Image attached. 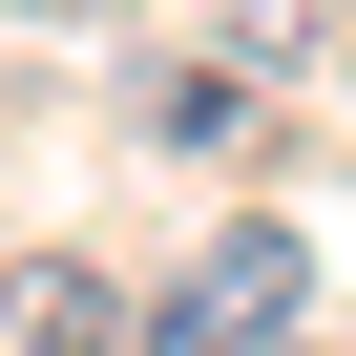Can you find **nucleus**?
Instances as JSON below:
<instances>
[{
	"mask_svg": "<svg viewBox=\"0 0 356 356\" xmlns=\"http://www.w3.org/2000/svg\"><path fill=\"white\" fill-rule=\"evenodd\" d=\"M22 22H105V0H22Z\"/></svg>",
	"mask_w": 356,
	"mask_h": 356,
	"instance_id": "nucleus-5",
	"label": "nucleus"
},
{
	"mask_svg": "<svg viewBox=\"0 0 356 356\" xmlns=\"http://www.w3.org/2000/svg\"><path fill=\"white\" fill-rule=\"evenodd\" d=\"M147 126H168V147H231V126H252V63H189V84H147Z\"/></svg>",
	"mask_w": 356,
	"mask_h": 356,
	"instance_id": "nucleus-3",
	"label": "nucleus"
},
{
	"mask_svg": "<svg viewBox=\"0 0 356 356\" xmlns=\"http://www.w3.org/2000/svg\"><path fill=\"white\" fill-rule=\"evenodd\" d=\"M210 42H231V63L273 84V63H314V0H210Z\"/></svg>",
	"mask_w": 356,
	"mask_h": 356,
	"instance_id": "nucleus-4",
	"label": "nucleus"
},
{
	"mask_svg": "<svg viewBox=\"0 0 356 356\" xmlns=\"http://www.w3.org/2000/svg\"><path fill=\"white\" fill-rule=\"evenodd\" d=\"M0 356H147V293L84 252H0Z\"/></svg>",
	"mask_w": 356,
	"mask_h": 356,
	"instance_id": "nucleus-2",
	"label": "nucleus"
},
{
	"mask_svg": "<svg viewBox=\"0 0 356 356\" xmlns=\"http://www.w3.org/2000/svg\"><path fill=\"white\" fill-rule=\"evenodd\" d=\"M147 356H314V252L293 231H210L147 293Z\"/></svg>",
	"mask_w": 356,
	"mask_h": 356,
	"instance_id": "nucleus-1",
	"label": "nucleus"
}]
</instances>
